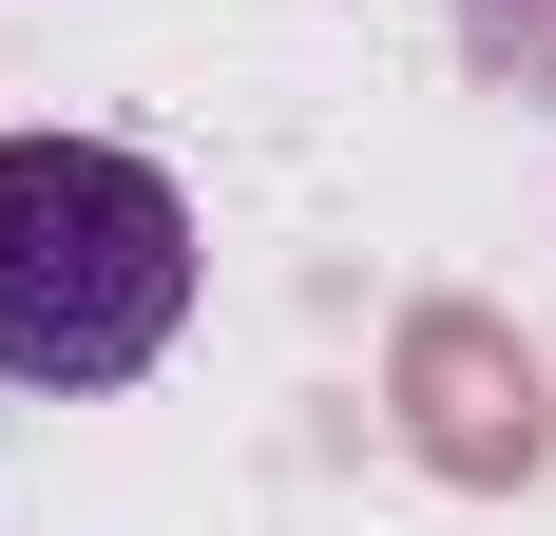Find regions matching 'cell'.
Segmentation results:
<instances>
[{
    "label": "cell",
    "mask_w": 556,
    "mask_h": 536,
    "mask_svg": "<svg viewBox=\"0 0 556 536\" xmlns=\"http://www.w3.org/2000/svg\"><path fill=\"white\" fill-rule=\"evenodd\" d=\"M192 326V192L115 135H0V383L97 403Z\"/></svg>",
    "instance_id": "1"
}]
</instances>
